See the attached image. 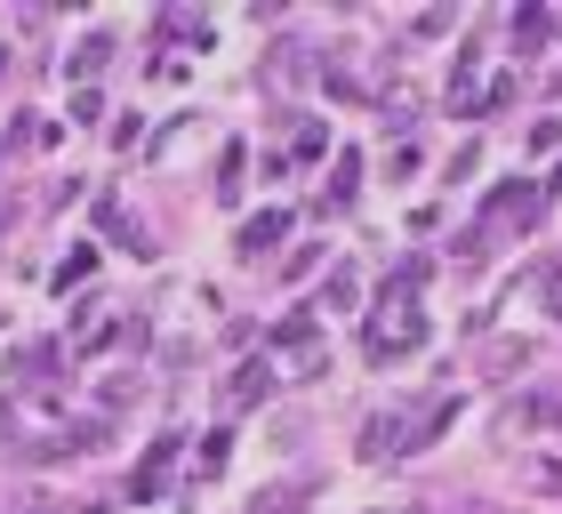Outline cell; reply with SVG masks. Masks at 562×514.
I'll return each mask as SVG.
<instances>
[{
    "instance_id": "cell-1",
    "label": "cell",
    "mask_w": 562,
    "mask_h": 514,
    "mask_svg": "<svg viewBox=\"0 0 562 514\" xmlns=\"http://www.w3.org/2000/svg\"><path fill=\"white\" fill-rule=\"evenodd\" d=\"M426 273H434L426 257H411V266L386 273V298H378V314H370V329H362V354H370V362H402V354L426 346V314H418Z\"/></svg>"
},
{
    "instance_id": "cell-2",
    "label": "cell",
    "mask_w": 562,
    "mask_h": 514,
    "mask_svg": "<svg viewBox=\"0 0 562 514\" xmlns=\"http://www.w3.org/2000/svg\"><path fill=\"white\" fill-rule=\"evenodd\" d=\"M273 362L290 370V378H314L322 370V338H314V322H305V314H290V322L273 329Z\"/></svg>"
},
{
    "instance_id": "cell-3",
    "label": "cell",
    "mask_w": 562,
    "mask_h": 514,
    "mask_svg": "<svg viewBox=\"0 0 562 514\" xmlns=\"http://www.w3.org/2000/svg\"><path fill=\"white\" fill-rule=\"evenodd\" d=\"M273 394V362H241L234 378H225V418H241V410H258Z\"/></svg>"
},
{
    "instance_id": "cell-4",
    "label": "cell",
    "mask_w": 562,
    "mask_h": 514,
    "mask_svg": "<svg viewBox=\"0 0 562 514\" xmlns=\"http://www.w3.org/2000/svg\"><path fill=\"white\" fill-rule=\"evenodd\" d=\"M539 201H547V193L530 186V177H515V186L491 193V217H498V225H530V217H539Z\"/></svg>"
},
{
    "instance_id": "cell-5",
    "label": "cell",
    "mask_w": 562,
    "mask_h": 514,
    "mask_svg": "<svg viewBox=\"0 0 562 514\" xmlns=\"http://www.w3.org/2000/svg\"><path fill=\"white\" fill-rule=\"evenodd\" d=\"M554 418H562V394H522V402L498 418V434H530V426H554Z\"/></svg>"
},
{
    "instance_id": "cell-6",
    "label": "cell",
    "mask_w": 562,
    "mask_h": 514,
    "mask_svg": "<svg viewBox=\"0 0 562 514\" xmlns=\"http://www.w3.org/2000/svg\"><path fill=\"white\" fill-rule=\"evenodd\" d=\"M169 450H177V434H161V443H153V458H145V467H137V482H130V491H137V499H161V491H169V467H177V458H169Z\"/></svg>"
},
{
    "instance_id": "cell-7",
    "label": "cell",
    "mask_w": 562,
    "mask_h": 514,
    "mask_svg": "<svg viewBox=\"0 0 562 514\" xmlns=\"http://www.w3.org/2000/svg\"><path fill=\"white\" fill-rule=\"evenodd\" d=\"M281 234H290V210H266V217H249V225H241V257H258V249H273Z\"/></svg>"
},
{
    "instance_id": "cell-8",
    "label": "cell",
    "mask_w": 562,
    "mask_h": 514,
    "mask_svg": "<svg viewBox=\"0 0 562 514\" xmlns=\"http://www.w3.org/2000/svg\"><path fill=\"white\" fill-rule=\"evenodd\" d=\"M353 186H362V153H338V161H329V210H346V201H353Z\"/></svg>"
},
{
    "instance_id": "cell-9",
    "label": "cell",
    "mask_w": 562,
    "mask_h": 514,
    "mask_svg": "<svg viewBox=\"0 0 562 514\" xmlns=\"http://www.w3.org/2000/svg\"><path fill=\"white\" fill-rule=\"evenodd\" d=\"M394 443H402V418H370V434H362V458L378 467V458H394Z\"/></svg>"
},
{
    "instance_id": "cell-10",
    "label": "cell",
    "mask_w": 562,
    "mask_h": 514,
    "mask_svg": "<svg viewBox=\"0 0 562 514\" xmlns=\"http://www.w3.org/2000/svg\"><path fill=\"white\" fill-rule=\"evenodd\" d=\"M81 273H97V242H81V249H72L65 266H57V290H72V281H81Z\"/></svg>"
},
{
    "instance_id": "cell-11",
    "label": "cell",
    "mask_w": 562,
    "mask_h": 514,
    "mask_svg": "<svg viewBox=\"0 0 562 514\" xmlns=\"http://www.w3.org/2000/svg\"><path fill=\"white\" fill-rule=\"evenodd\" d=\"M482 370H491V378H515V370H522V346H515V338L491 346V354H482Z\"/></svg>"
},
{
    "instance_id": "cell-12",
    "label": "cell",
    "mask_w": 562,
    "mask_h": 514,
    "mask_svg": "<svg viewBox=\"0 0 562 514\" xmlns=\"http://www.w3.org/2000/svg\"><path fill=\"white\" fill-rule=\"evenodd\" d=\"M547 41V9H522L515 16V48H539Z\"/></svg>"
},
{
    "instance_id": "cell-13",
    "label": "cell",
    "mask_w": 562,
    "mask_h": 514,
    "mask_svg": "<svg viewBox=\"0 0 562 514\" xmlns=\"http://www.w3.org/2000/svg\"><path fill=\"white\" fill-rule=\"evenodd\" d=\"M305 506V491H297V482H290V491H266L258 506H249V514H297Z\"/></svg>"
},
{
    "instance_id": "cell-14",
    "label": "cell",
    "mask_w": 562,
    "mask_h": 514,
    "mask_svg": "<svg viewBox=\"0 0 562 514\" xmlns=\"http://www.w3.org/2000/svg\"><path fill=\"white\" fill-rule=\"evenodd\" d=\"M201 474H225V426L201 434Z\"/></svg>"
},
{
    "instance_id": "cell-15",
    "label": "cell",
    "mask_w": 562,
    "mask_h": 514,
    "mask_svg": "<svg viewBox=\"0 0 562 514\" xmlns=\"http://www.w3.org/2000/svg\"><path fill=\"white\" fill-rule=\"evenodd\" d=\"M322 153V121H297V145H290V161H314Z\"/></svg>"
},
{
    "instance_id": "cell-16",
    "label": "cell",
    "mask_w": 562,
    "mask_h": 514,
    "mask_svg": "<svg viewBox=\"0 0 562 514\" xmlns=\"http://www.w3.org/2000/svg\"><path fill=\"white\" fill-rule=\"evenodd\" d=\"M105 48H113L105 33H89V41H81V57H72V72H97V65H105Z\"/></svg>"
},
{
    "instance_id": "cell-17",
    "label": "cell",
    "mask_w": 562,
    "mask_h": 514,
    "mask_svg": "<svg viewBox=\"0 0 562 514\" xmlns=\"http://www.w3.org/2000/svg\"><path fill=\"white\" fill-rule=\"evenodd\" d=\"M530 153H562V121H554V113H547L539 128H530Z\"/></svg>"
},
{
    "instance_id": "cell-18",
    "label": "cell",
    "mask_w": 562,
    "mask_h": 514,
    "mask_svg": "<svg viewBox=\"0 0 562 514\" xmlns=\"http://www.w3.org/2000/svg\"><path fill=\"white\" fill-rule=\"evenodd\" d=\"M547 314L562 322V266H554V281H547Z\"/></svg>"
},
{
    "instance_id": "cell-19",
    "label": "cell",
    "mask_w": 562,
    "mask_h": 514,
    "mask_svg": "<svg viewBox=\"0 0 562 514\" xmlns=\"http://www.w3.org/2000/svg\"><path fill=\"white\" fill-rule=\"evenodd\" d=\"M0 65H9V48H0Z\"/></svg>"
}]
</instances>
